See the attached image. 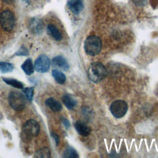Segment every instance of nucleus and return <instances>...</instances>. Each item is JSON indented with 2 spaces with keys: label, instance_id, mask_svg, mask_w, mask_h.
I'll list each match as a JSON object with an SVG mask.
<instances>
[{
  "label": "nucleus",
  "instance_id": "nucleus-1",
  "mask_svg": "<svg viewBox=\"0 0 158 158\" xmlns=\"http://www.w3.org/2000/svg\"><path fill=\"white\" fill-rule=\"evenodd\" d=\"M107 71L105 66L99 62H95L89 65L88 71L89 79L94 83H99L107 76Z\"/></svg>",
  "mask_w": 158,
  "mask_h": 158
},
{
  "label": "nucleus",
  "instance_id": "nucleus-2",
  "mask_svg": "<svg viewBox=\"0 0 158 158\" xmlns=\"http://www.w3.org/2000/svg\"><path fill=\"white\" fill-rule=\"evenodd\" d=\"M102 48V42L99 37L96 35L88 36L84 42V49L85 52L91 56H94L99 54Z\"/></svg>",
  "mask_w": 158,
  "mask_h": 158
},
{
  "label": "nucleus",
  "instance_id": "nucleus-3",
  "mask_svg": "<svg viewBox=\"0 0 158 158\" xmlns=\"http://www.w3.org/2000/svg\"><path fill=\"white\" fill-rule=\"evenodd\" d=\"M40 130V127L38 122L33 119L27 120L22 126V138L25 141H29L36 136Z\"/></svg>",
  "mask_w": 158,
  "mask_h": 158
},
{
  "label": "nucleus",
  "instance_id": "nucleus-4",
  "mask_svg": "<svg viewBox=\"0 0 158 158\" xmlns=\"http://www.w3.org/2000/svg\"><path fill=\"white\" fill-rule=\"evenodd\" d=\"M9 103L14 110L20 111L25 107V98L19 92L11 91L9 94Z\"/></svg>",
  "mask_w": 158,
  "mask_h": 158
},
{
  "label": "nucleus",
  "instance_id": "nucleus-5",
  "mask_svg": "<svg viewBox=\"0 0 158 158\" xmlns=\"http://www.w3.org/2000/svg\"><path fill=\"white\" fill-rule=\"evenodd\" d=\"M127 110L128 105L127 102L123 100H116L114 101L110 106L111 114L117 118L123 117L126 114Z\"/></svg>",
  "mask_w": 158,
  "mask_h": 158
},
{
  "label": "nucleus",
  "instance_id": "nucleus-6",
  "mask_svg": "<svg viewBox=\"0 0 158 158\" xmlns=\"http://www.w3.org/2000/svg\"><path fill=\"white\" fill-rule=\"evenodd\" d=\"M14 15L10 10H5L1 13L0 24L5 31H11L14 27Z\"/></svg>",
  "mask_w": 158,
  "mask_h": 158
},
{
  "label": "nucleus",
  "instance_id": "nucleus-7",
  "mask_svg": "<svg viewBox=\"0 0 158 158\" xmlns=\"http://www.w3.org/2000/svg\"><path fill=\"white\" fill-rule=\"evenodd\" d=\"M50 67V60L45 54L38 57L34 64V68L38 72L44 73L48 71Z\"/></svg>",
  "mask_w": 158,
  "mask_h": 158
},
{
  "label": "nucleus",
  "instance_id": "nucleus-8",
  "mask_svg": "<svg viewBox=\"0 0 158 158\" xmlns=\"http://www.w3.org/2000/svg\"><path fill=\"white\" fill-rule=\"evenodd\" d=\"M74 126L78 133L83 136H87L91 133L90 128L81 121H77Z\"/></svg>",
  "mask_w": 158,
  "mask_h": 158
},
{
  "label": "nucleus",
  "instance_id": "nucleus-9",
  "mask_svg": "<svg viewBox=\"0 0 158 158\" xmlns=\"http://www.w3.org/2000/svg\"><path fill=\"white\" fill-rule=\"evenodd\" d=\"M52 63L54 66L60 68L64 70H67L69 69V64L68 62L61 56H57L54 57L52 60Z\"/></svg>",
  "mask_w": 158,
  "mask_h": 158
},
{
  "label": "nucleus",
  "instance_id": "nucleus-10",
  "mask_svg": "<svg viewBox=\"0 0 158 158\" xmlns=\"http://www.w3.org/2000/svg\"><path fill=\"white\" fill-rule=\"evenodd\" d=\"M67 4L69 9L75 14H79L83 7L82 0H69Z\"/></svg>",
  "mask_w": 158,
  "mask_h": 158
},
{
  "label": "nucleus",
  "instance_id": "nucleus-11",
  "mask_svg": "<svg viewBox=\"0 0 158 158\" xmlns=\"http://www.w3.org/2000/svg\"><path fill=\"white\" fill-rule=\"evenodd\" d=\"M45 104L51 110L54 112H59L62 109L61 104L52 98L47 99L45 101Z\"/></svg>",
  "mask_w": 158,
  "mask_h": 158
},
{
  "label": "nucleus",
  "instance_id": "nucleus-12",
  "mask_svg": "<svg viewBox=\"0 0 158 158\" xmlns=\"http://www.w3.org/2000/svg\"><path fill=\"white\" fill-rule=\"evenodd\" d=\"M48 33L56 41H60L62 36L59 29L53 24H49L47 27Z\"/></svg>",
  "mask_w": 158,
  "mask_h": 158
},
{
  "label": "nucleus",
  "instance_id": "nucleus-13",
  "mask_svg": "<svg viewBox=\"0 0 158 158\" xmlns=\"http://www.w3.org/2000/svg\"><path fill=\"white\" fill-rule=\"evenodd\" d=\"M62 102L69 110L73 109L77 105V101L70 94H66L62 97Z\"/></svg>",
  "mask_w": 158,
  "mask_h": 158
},
{
  "label": "nucleus",
  "instance_id": "nucleus-14",
  "mask_svg": "<svg viewBox=\"0 0 158 158\" xmlns=\"http://www.w3.org/2000/svg\"><path fill=\"white\" fill-rule=\"evenodd\" d=\"M23 71L28 75L32 74L34 72V66L31 59H27L21 66Z\"/></svg>",
  "mask_w": 158,
  "mask_h": 158
},
{
  "label": "nucleus",
  "instance_id": "nucleus-15",
  "mask_svg": "<svg viewBox=\"0 0 158 158\" xmlns=\"http://www.w3.org/2000/svg\"><path fill=\"white\" fill-rule=\"evenodd\" d=\"M51 157V152L48 148L43 147L38 149L34 154V157L48 158Z\"/></svg>",
  "mask_w": 158,
  "mask_h": 158
},
{
  "label": "nucleus",
  "instance_id": "nucleus-16",
  "mask_svg": "<svg viewBox=\"0 0 158 158\" xmlns=\"http://www.w3.org/2000/svg\"><path fill=\"white\" fill-rule=\"evenodd\" d=\"M52 75L55 80L59 84H64L66 80L65 75L58 70H53L52 71Z\"/></svg>",
  "mask_w": 158,
  "mask_h": 158
},
{
  "label": "nucleus",
  "instance_id": "nucleus-17",
  "mask_svg": "<svg viewBox=\"0 0 158 158\" xmlns=\"http://www.w3.org/2000/svg\"><path fill=\"white\" fill-rule=\"evenodd\" d=\"M3 80L7 85H9L14 88H23V84L21 81H18L15 79L3 78Z\"/></svg>",
  "mask_w": 158,
  "mask_h": 158
},
{
  "label": "nucleus",
  "instance_id": "nucleus-18",
  "mask_svg": "<svg viewBox=\"0 0 158 158\" xmlns=\"http://www.w3.org/2000/svg\"><path fill=\"white\" fill-rule=\"evenodd\" d=\"M63 157L65 158H76L78 157V155L77 152L73 148L70 147L64 151L63 153Z\"/></svg>",
  "mask_w": 158,
  "mask_h": 158
},
{
  "label": "nucleus",
  "instance_id": "nucleus-19",
  "mask_svg": "<svg viewBox=\"0 0 158 158\" xmlns=\"http://www.w3.org/2000/svg\"><path fill=\"white\" fill-rule=\"evenodd\" d=\"M13 65L9 62H0V72L2 73L10 72L13 70Z\"/></svg>",
  "mask_w": 158,
  "mask_h": 158
},
{
  "label": "nucleus",
  "instance_id": "nucleus-20",
  "mask_svg": "<svg viewBox=\"0 0 158 158\" xmlns=\"http://www.w3.org/2000/svg\"><path fill=\"white\" fill-rule=\"evenodd\" d=\"M23 92L26 96V98L27 99L30 101H31L33 99V93H34V88L33 87H30V88H25L23 89Z\"/></svg>",
  "mask_w": 158,
  "mask_h": 158
},
{
  "label": "nucleus",
  "instance_id": "nucleus-21",
  "mask_svg": "<svg viewBox=\"0 0 158 158\" xmlns=\"http://www.w3.org/2000/svg\"><path fill=\"white\" fill-rule=\"evenodd\" d=\"M28 54V49L24 47V46H22L19 50L15 53V55L17 56H27Z\"/></svg>",
  "mask_w": 158,
  "mask_h": 158
},
{
  "label": "nucleus",
  "instance_id": "nucleus-22",
  "mask_svg": "<svg viewBox=\"0 0 158 158\" xmlns=\"http://www.w3.org/2000/svg\"><path fill=\"white\" fill-rule=\"evenodd\" d=\"M51 136H52V138H54L55 142H56V145H58L59 144V136L56 133H54V132H52L51 133Z\"/></svg>",
  "mask_w": 158,
  "mask_h": 158
},
{
  "label": "nucleus",
  "instance_id": "nucleus-23",
  "mask_svg": "<svg viewBox=\"0 0 158 158\" xmlns=\"http://www.w3.org/2000/svg\"><path fill=\"white\" fill-rule=\"evenodd\" d=\"M135 4L137 6H144L146 2V0H133Z\"/></svg>",
  "mask_w": 158,
  "mask_h": 158
},
{
  "label": "nucleus",
  "instance_id": "nucleus-24",
  "mask_svg": "<svg viewBox=\"0 0 158 158\" xmlns=\"http://www.w3.org/2000/svg\"><path fill=\"white\" fill-rule=\"evenodd\" d=\"M62 122H63V124H64V125L65 126V127L66 128H68L70 127V122L67 118H63Z\"/></svg>",
  "mask_w": 158,
  "mask_h": 158
},
{
  "label": "nucleus",
  "instance_id": "nucleus-25",
  "mask_svg": "<svg viewBox=\"0 0 158 158\" xmlns=\"http://www.w3.org/2000/svg\"><path fill=\"white\" fill-rule=\"evenodd\" d=\"M3 1H6V2H12L14 0H3Z\"/></svg>",
  "mask_w": 158,
  "mask_h": 158
},
{
  "label": "nucleus",
  "instance_id": "nucleus-26",
  "mask_svg": "<svg viewBox=\"0 0 158 158\" xmlns=\"http://www.w3.org/2000/svg\"><path fill=\"white\" fill-rule=\"evenodd\" d=\"M157 94H158V87H157Z\"/></svg>",
  "mask_w": 158,
  "mask_h": 158
}]
</instances>
